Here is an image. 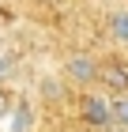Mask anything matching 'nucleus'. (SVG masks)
<instances>
[{
    "instance_id": "20e7f679",
    "label": "nucleus",
    "mask_w": 128,
    "mask_h": 132,
    "mask_svg": "<svg viewBox=\"0 0 128 132\" xmlns=\"http://www.w3.org/2000/svg\"><path fill=\"white\" fill-rule=\"evenodd\" d=\"M106 30H109V38L117 42V45H128V8H121V11H113V15H109Z\"/></svg>"
},
{
    "instance_id": "f257e3e1",
    "label": "nucleus",
    "mask_w": 128,
    "mask_h": 132,
    "mask_svg": "<svg viewBox=\"0 0 128 132\" xmlns=\"http://www.w3.org/2000/svg\"><path fill=\"white\" fill-rule=\"evenodd\" d=\"M79 121L90 128H113V94L87 91L79 102Z\"/></svg>"
},
{
    "instance_id": "f03ea898",
    "label": "nucleus",
    "mask_w": 128,
    "mask_h": 132,
    "mask_svg": "<svg viewBox=\"0 0 128 132\" xmlns=\"http://www.w3.org/2000/svg\"><path fill=\"white\" fill-rule=\"evenodd\" d=\"M64 72H68V79H72V83H98L102 64L94 61L90 53H72L68 64H64Z\"/></svg>"
},
{
    "instance_id": "423d86ee",
    "label": "nucleus",
    "mask_w": 128,
    "mask_h": 132,
    "mask_svg": "<svg viewBox=\"0 0 128 132\" xmlns=\"http://www.w3.org/2000/svg\"><path fill=\"white\" fill-rule=\"evenodd\" d=\"M41 91H45V94H49V98H64V87H60V83H57V87H53V79H45V87H41Z\"/></svg>"
},
{
    "instance_id": "39448f33",
    "label": "nucleus",
    "mask_w": 128,
    "mask_h": 132,
    "mask_svg": "<svg viewBox=\"0 0 128 132\" xmlns=\"http://www.w3.org/2000/svg\"><path fill=\"white\" fill-rule=\"evenodd\" d=\"M113 125L128 128V94H113Z\"/></svg>"
},
{
    "instance_id": "0eeeda50",
    "label": "nucleus",
    "mask_w": 128,
    "mask_h": 132,
    "mask_svg": "<svg viewBox=\"0 0 128 132\" xmlns=\"http://www.w3.org/2000/svg\"><path fill=\"white\" fill-rule=\"evenodd\" d=\"M113 128H117V125H113ZM117 132H128V128H117Z\"/></svg>"
},
{
    "instance_id": "7ed1b4c3",
    "label": "nucleus",
    "mask_w": 128,
    "mask_h": 132,
    "mask_svg": "<svg viewBox=\"0 0 128 132\" xmlns=\"http://www.w3.org/2000/svg\"><path fill=\"white\" fill-rule=\"evenodd\" d=\"M98 83H106V91L113 94H128V64H102Z\"/></svg>"
}]
</instances>
